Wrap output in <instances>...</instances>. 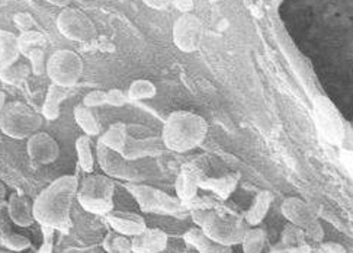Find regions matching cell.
Here are the masks:
<instances>
[{
	"label": "cell",
	"mask_w": 353,
	"mask_h": 253,
	"mask_svg": "<svg viewBox=\"0 0 353 253\" xmlns=\"http://www.w3.org/2000/svg\"><path fill=\"white\" fill-rule=\"evenodd\" d=\"M79 188V179L64 175L52 181L32 204L34 220L44 227L67 232L72 225V205Z\"/></svg>",
	"instance_id": "obj_1"
},
{
	"label": "cell",
	"mask_w": 353,
	"mask_h": 253,
	"mask_svg": "<svg viewBox=\"0 0 353 253\" xmlns=\"http://www.w3.org/2000/svg\"><path fill=\"white\" fill-rule=\"evenodd\" d=\"M207 134L205 118L191 111H174L165 119L160 137L166 150L186 153L199 148Z\"/></svg>",
	"instance_id": "obj_2"
},
{
	"label": "cell",
	"mask_w": 353,
	"mask_h": 253,
	"mask_svg": "<svg viewBox=\"0 0 353 253\" xmlns=\"http://www.w3.org/2000/svg\"><path fill=\"white\" fill-rule=\"evenodd\" d=\"M194 223L214 242L233 247L240 245L249 225L243 217L234 214H223L215 210H194Z\"/></svg>",
	"instance_id": "obj_3"
},
{
	"label": "cell",
	"mask_w": 353,
	"mask_h": 253,
	"mask_svg": "<svg viewBox=\"0 0 353 253\" xmlns=\"http://www.w3.org/2000/svg\"><path fill=\"white\" fill-rule=\"evenodd\" d=\"M115 183L106 175H88L77 188L76 198L85 211L106 216L114 210Z\"/></svg>",
	"instance_id": "obj_4"
},
{
	"label": "cell",
	"mask_w": 353,
	"mask_h": 253,
	"mask_svg": "<svg viewBox=\"0 0 353 253\" xmlns=\"http://www.w3.org/2000/svg\"><path fill=\"white\" fill-rule=\"evenodd\" d=\"M41 127H43V118L28 105L22 102L5 105L2 117H0V130L6 136L17 140L30 139Z\"/></svg>",
	"instance_id": "obj_5"
},
{
	"label": "cell",
	"mask_w": 353,
	"mask_h": 253,
	"mask_svg": "<svg viewBox=\"0 0 353 253\" xmlns=\"http://www.w3.org/2000/svg\"><path fill=\"white\" fill-rule=\"evenodd\" d=\"M125 188L137 201L139 207L145 212H159V214L182 217L186 210V205L176 196L153 188V186L143 185L141 182H128Z\"/></svg>",
	"instance_id": "obj_6"
},
{
	"label": "cell",
	"mask_w": 353,
	"mask_h": 253,
	"mask_svg": "<svg viewBox=\"0 0 353 253\" xmlns=\"http://www.w3.org/2000/svg\"><path fill=\"white\" fill-rule=\"evenodd\" d=\"M83 69V60L72 50L52 52L46 63V73L50 81L65 89L74 86L80 81Z\"/></svg>",
	"instance_id": "obj_7"
},
{
	"label": "cell",
	"mask_w": 353,
	"mask_h": 253,
	"mask_svg": "<svg viewBox=\"0 0 353 253\" xmlns=\"http://www.w3.org/2000/svg\"><path fill=\"white\" fill-rule=\"evenodd\" d=\"M166 152L160 136L152 134L143 125H127V137L121 154L127 161H139L144 157H157Z\"/></svg>",
	"instance_id": "obj_8"
},
{
	"label": "cell",
	"mask_w": 353,
	"mask_h": 253,
	"mask_svg": "<svg viewBox=\"0 0 353 253\" xmlns=\"http://www.w3.org/2000/svg\"><path fill=\"white\" fill-rule=\"evenodd\" d=\"M314 121L321 137L334 145H341L345 141L346 130L334 105L324 97L314 101Z\"/></svg>",
	"instance_id": "obj_9"
},
{
	"label": "cell",
	"mask_w": 353,
	"mask_h": 253,
	"mask_svg": "<svg viewBox=\"0 0 353 253\" xmlns=\"http://www.w3.org/2000/svg\"><path fill=\"white\" fill-rule=\"evenodd\" d=\"M57 28L65 38L77 43H88L97 38L98 30L92 19L79 9L65 8L57 17Z\"/></svg>",
	"instance_id": "obj_10"
},
{
	"label": "cell",
	"mask_w": 353,
	"mask_h": 253,
	"mask_svg": "<svg viewBox=\"0 0 353 253\" xmlns=\"http://www.w3.org/2000/svg\"><path fill=\"white\" fill-rule=\"evenodd\" d=\"M97 157L101 169L106 173V176L117 178L127 182H141L144 178L140 170L132 166L130 161L118 152L111 150L110 148L99 140L97 145Z\"/></svg>",
	"instance_id": "obj_11"
},
{
	"label": "cell",
	"mask_w": 353,
	"mask_h": 253,
	"mask_svg": "<svg viewBox=\"0 0 353 253\" xmlns=\"http://www.w3.org/2000/svg\"><path fill=\"white\" fill-rule=\"evenodd\" d=\"M202 22L194 13H182L173 25V43L183 52H194L202 41Z\"/></svg>",
	"instance_id": "obj_12"
},
{
	"label": "cell",
	"mask_w": 353,
	"mask_h": 253,
	"mask_svg": "<svg viewBox=\"0 0 353 253\" xmlns=\"http://www.w3.org/2000/svg\"><path fill=\"white\" fill-rule=\"evenodd\" d=\"M26 150H28L31 161L38 165H51L60 156V145L48 132L37 131L28 139Z\"/></svg>",
	"instance_id": "obj_13"
},
{
	"label": "cell",
	"mask_w": 353,
	"mask_h": 253,
	"mask_svg": "<svg viewBox=\"0 0 353 253\" xmlns=\"http://www.w3.org/2000/svg\"><path fill=\"white\" fill-rule=\"evenodd\" d=\"M282 216L288 220V223L296 225L303 230H305L308 225L314 224L319 221L316 212L313 211L305 201H303L301 198L296 196H290L285 199L281 205Z\"/></svg>",
	"instance_id": "obj_14"
},
{
	"label": "cell",
	"mask_w": 353,
	"mask_h": 253,
	"mask_svg": "<svg viewBox=\"0 0 353 253\" xmlns=\"http://www.w3.org/2000/svg\"><path fill=\"white\" fill-rule=\"evenodd\" d=\"M105 217L115 233L127 237L139 236L147 229L145 220L141 216L135 214V212L112 210Z\"/></svg>",
	"instance_id": "obj_15"
},
{
	"label": "cell",
	"mask_w": 353,
	"mask_h": 253,
	"mask_svg": "<svg viewBox=\"0 0 353 253\" xmlns=\"http://www.w3.org/2000/svg\"><path fill=\"white\" fill-rule=\"evenodd\" d=\"M132 252L161 253L168 247L169 236L160 229H145L141 234L131 239Z\"/></svg>",
	"instance_id": "obj_16"
},
{
	"label": "cell",
	"mask_w": 353,
	"mask_h": 253,
	"mask_svg": "<svg viewBox=\"0 0 353 253\" xmlns=\"http://www.w3.org/2000/svg\"><path fill=\"white\" fill-rule=\"evenodd\" d=\"M8 212L10 220L19 227H30L35 221L32 214V204L30 199L21 194H12L8 199Z\"/></svg>",
	"instance_id": "obj_17"
},
{
	"label": "cell",
	"mask_w": 353,
	"mask_h": 253,
	"mask_svg": "<svg viewBox=\"0 0 353 253\" xmlns=\"http://www.w3.org/2000/svg\"><path fill=\"white\" fill-rule=\"evenodd\" d=\"M199 181H201V176L195 170L183 169L179 173L178 179H176V185H174L176 198H178L179 201H182L185 205L194 201L199 190Z\"/></svg>",
	"instance_id": "obj_18"
},
{
	"label": "cell",
	"mask_w": 353,
	"mask_h": 253,
	"mask_svg": "<svg viewBox=\"0 0 353 253\" xmlns=\"http://www.w3.org/2000/svg\"><path fill=\"white\" fill-rule=\"evenodd\" d=\"M183 239L188 245H191L194 249H196L198 253H233L232 247L214 242L212 239H210L198 227L188 230L183 234Z\"/></svg>",
	"instance_id": "obj_19"
},
{
	"label": "cell",
	"mask_w": 353,
	"mask_h": 253,
	"mask_svg": "<svg viewBox=\"0 0 353 253\" xmlns=\"http://www.w3.org/2000/svg\"><path fill=\"white\" fill-rule=\"evenodd\" d=\"M19 54L18 37L9 31L0 30V72L15 64Z\"/></svg>",
	"instance_id": "obj_20"
},
{
	"label": "cell",
	"mask_w": 353,
	"mask_h": 253,
	"mask_svg": "<svg viewBox=\"0 0 353 253\" xmlns=\"http://www.w3.org/2000/svg\"><path fill=\"white\" fill-rule=\"evenodd\" d=\"M270 204H272V194L269 191H261L254 196L252 207L244 214V221H246L249 227H256V225H259L265 220Z\"/></svg>",
	"instance_id": "obj_21"
},
{
	"label": "cell",
	"mask_w": 353,
	"mask_h": 253,
	"mask_svg": "<svg viewBox=\"0 0 353 253\" xmlns=\"http://www.w3.org/2000/svg\"><path fill=\"white\" fill-rule=\"evenodd\" d=\"M236 186L237 178L233 175H227L221 178H201L199 181V188L214 192L220 199H223V201L233 194Z\"/></svg>",
	"instance_id": "obj_22"
},
{
	"label": "cell",
	"mask_w": 353,
	"mask_h": 253,
	"mask_svg": "<svg viewBox=\"0 0 353 253\" xmlns=\"http://www.w3.org/2000/svg\"><path fill=\"white\" fill-rule=\"evenodd\" d=\"M69 97V92H67L65 88L57 86V85H51L48 88L47 97L43 105V115L48 119V121H54L60 117V106L64 99Z\"/></svg>",
	"instance_id": "obj_23"
},
{
	"label": "cell",
	"mask_w": 353,
	"mask_h": 253,
	"mask_svg": "<svg viewBox=\"0 0 353 253\" xmlns=\"http://www.w3.org/2000/svg\"><path fill=\"white\" fill-rule=\"evenodd\" d=\"M125 137H127V124L115 123L110 125V128L103 132V136L99 140L106 145V148L121 153L122 148H124Z\"/></svg>",
	"instance_id": "obj_24"
},
{
	"label": "cell",
	"mask_w": 353,
	"mask_h": 253,
	"mask_svg": "<svg viewBox=\"0 0 353 253\" xmlns=\"http://www.w3.org/2000/svg\"><path fill=\"white\" fill-rule=\"evenodd\" d=\"M74 119L77 125L85 131L86 136H98L101 132L98 119L90 108H86L83 105H77L74 108Z\"/></svg>",
	"instance_id": "obj_25"
},
{
	"label": "cell",
	"mask_w": 353,
	"mask_h": 253,
	"mask_svg": "<svg viewBox=\"0 0 353 253\" xmlns=\"http://www.w3.org/2000/svg\"><path fill=\"white\" fill-rule=\"evenodd\" d=\"M244 253H262L266 245V232L261 227H249L240 243Z\"/></svg>",
	"instance_id": "obj_26"
},
{
	"label": "cell",
	"mask_w": 353,
	"mask_h": 253,
	"mask_svg": "<svg viewBox=\"0 0 353 253\" xmlns=\"http://www.w3.org/2000/svg\"><path fill=\"white\" fill-rule=\"evenodd\" d=\"M76 152H77V159H79V165L81 170L86 173H92L94 168V159L92 153V143L89 136H80L76 140Z\"/></svg>",
	"instance_id": "obj_27"
},
{
	"label": "cell",
	"mask_w": 353,
	"mask_h": 253,
	"mask_svg": "<svg viewBox=\"0 0 353 253\" xmlns=\"http://www.w3.org/2000/svg\"><path fill=\"white\" fill-rule=\"evenodd\" d=\"M157 88L153 82L145 81V79H139V81H134L130 85L127 97L131 101H144V99H152L156 97Z\"/></svg>",
	"instance_id": "obj_28"
},
{
	"label": "cell",
	"mask_w": 353,
	"mask_h": 253,
	"mask_svg": "<svg viewBox=\"0 0 353 253\" xmlns=\"http://www.w3.org/2000/svg\"><path fill=\"white\" fill-rule=\"evenodd\" d=\"M0 245L13 252H22L31 246V241L19 233H13L8 227H0Z\"/></svg>",
	"instance_id": "obj_29"
},
{
	"label": "cell",
	"mask_w": 353,
	"mask_h": 253,
	"mask_svg": "<svg viewBox=\"0 0 353 253\" xmlns=\"http://www.w3.org/2000/svg\"><path fill=\"white\" fill-rule=\"evenodd\" d=\"M305 243H307V239H305L304 230L288 223L283 227V232L281 234V241L276 247H296V246H303Z\"/></svg>",
	"instance_id": "obj_30"
},
{
	"label": "cell",
	"mask_w": 353,
	"mask_h": 253,
	"mask_svg": "<svg viewBox=\"0 0 353 253\" xmlns=\"http://www.w3.org/2000/svg\"><path fill=\"white\" fill-rule=\"evenodd\" d=\"M30 73H31V68L28 64H25V63L12 64L10 68L5 69L3 72H0V79H2L5 83L18 85V83L23 82L25 79H28Z\"/></svg>",
	"instance_id": "obj_31"
},
{
	"label": "cell",
	"mask_w": 353,
	"mask_h": 253,
	"mask_svg": "<svg viewBox=\"0 0 353 253\" xmlns=\"http://www.w3.org/2000/svg\"><path fill=\"white\" fill-rule=\"evenodd\" d=\"M46 44V37L38 32V31H26L22 32L21 37H18V45H19V52L21 54H26L31 48H37Z\"/></svg>",
	"instance_id": "obj_32"
},
{
	"label": "cell",
	"mask_w": 353,
	"mask_h": 253,
	"mask_svg": "<svg viewBox=\"0 0 353 253\" xmlns=\"http://www.w3.org/2000/svg\"><path fill=\"white\" fill-rule=\"evenodd\" d=\"M25 57H28L31 60V70L34 74H43L46 72V56L43 48H31L26 52Z\"/></svg>",
	"instance_id": "obj_33"
},
{
	"label": "cell",
	"mask_w": 353,
	"mask_h": 253,
	"mask_svg": "<svg viewBox=\"0 0 353 253\" xmlns=\"http://www.w3.org/2000/svg\"><path fill=\"white\" fill-rule=\"evenodd\" d=\"M86 108H97V106L106 105V92L103 90H92L83 98V103H81Z\"/></svg>",
	"instance_id": "obj_34"
},
{
	"label": "cell",
	"mask_w": 353,
	"mask_h": 253,
	"mask_svg": "<svg viewBox=\"0 0 353 253\" xmlns=\"http://www.w3.org/2000/svg\"><path fill=\"white\" fill-rule=\"evenodd\" d=\"M128 97L127 93L122 92L121 89H111L106 92V105H111V106H124L128 102Z\"/></svg>",
	"instance_id": "obj_35"
},
{
	"label": "cell",
	"mask_w": 353,
	"mask_h": 253,
	"mask_svg": "<svg viewBox=\"0 0 353 253\" xmlns=\"http://www.w3.org/2000/svg\"><path fill=\"white\" fill-rule=\"evenodd\" d=\"M305 239L307 241H311L314 243H321L324 241V229L320 224V221H316L314 224L308 225V227L304 230Z\"/></svg>",
	"instance_id": "obj_36"
},
{
	"label": "cell",
	"mask_w": 353,
	"mask_h": 253,
	"mask_svg": "<svg viewBox=\"0 0 353 253\" xmlns=\"http://www.w3.org/2000/svg\"><path fill=\"white\" fill-rule=\"evenodd\" d=\"M43 227V245L38 249L37 253H52L54 249V234H56V230L51 227Z\"/></svg>",
	"instance_id": "obj_37"
},
{
	"label": "cell",
	"mask_w": 353,
	"mask_h": 253,
	"mask_svg": "<svg viewBox=\"0 0 353 253\" xmlns=\"http://www.w3.org/2000/svg\"><path fill=\"white\" fill-rule=\"evenodd\" d=\"M13 21H15L17 26H18V28H19L22 32L31 31L32 25H34V19H32V17L30 15V13H26V12L17 13V15L13 17Z\"/></svg>",
	"instance_id": "obj_38"
},
{
	"label": "cell",
	"mask_w": 353,
	"mask_h": 253,
	"mask_svg": "<svg viewBox=\"0 0 353 253\" xmlns=\"http://www.w3.org/2000/svg\"><path fill=\"white\" fill-rule=\"evenodd\" d=\"M313 253H347L346 249L341 243L334 242H325L319 243L317 249H313Z\"/></svg>",
	"instance_id": "obj_39"
},
{
	"label": "cell",
	"mask_w": 353,
	"mask_h": 253,
	"mask_svg": "<svg viewBox=\"0 0 353 253\" xmlns=\"http://www.w3.org/2000/svg\"><path fill=\"white\" fill-rule=\"evenodd\" d=\"M269 253H313V247L305 243L296 247H274Z\"/></svg>",
	"instance_id": "obj_40"
},
{
	"label": "cell",
	"mask_w": 353,
	"mask_h": 253,
	"mask_svg": "<svg viewBox=\"0 0 353 253\" xmlns=\"http://www.w3.org/2000/svg\"><path fill=\"white\" fill-rule=\"evenodd\" d=\"M341 162L343 165V168L346 169V172L349 173V176H352L353 172V153L349 149H343L341 152Z\"/></svg>",
	"instance_id": "obj_41"
},
{
	"label": "cell",
	"mask_w": 353,
	"mask_h": 253,
	"mask_svg": "<svg viewBox=\"0 0 353 253\" xmlns=\"http://www.w3.org/2000/svg\"><path fill=\"white\" fill-rule=\"evenodd\" d=\"M169 3L182 13H189L194 9V0H169Z\"/></svg>",
	"instance_id": "obj_42"
},
{
	"label": "cell",
	"mask_w": 353,
	"mask_h": 253,
	"mask_svg": "<svg viewBox=\"0 0 353 253\" xmlns=\"http://www.w3.org/2000/svg\"><path fill=\"white\" fill-rule=\"evenodd\" d=\"M143 3H145L148 8H152V9L163 10L169 6V0H143Z\"/></svg>",
	"instance_id": "obj_43"
},
{
	"label": "cell",
	"mask_w": 353,
	"mask_h": 253,
	"mask_svg": "<svg viewBox=\"0 0 353 253\" xmlns=\"http://www.w3.org/2000/svg\"><path fill=\"white\" fill-rule=\"evenodd\" d=\"M46 2H48L54 6H59V8H65L67 5L70 3V0H46Z\"/></svg>",
	"instance_id": "obj_44"
},
{
	"label": "cell",
	"mask_w": 353,
	"mask_h": 253,
	"mask_svg": "<svg viewBox=\"0 0 353 253\" xmlns=\"http://www.w3.org/2000/svg\"><path fill=\"white\" fill-rule=\"evenodd\" d=\"M6 203V188L5 185L0 182V207H3Z\"/></svg>",
	"instance_id": "obj_45"
},
{
	"label": "cell",
	"mask_w": 353,
	"mask_h": 253,
	"mask_svg": "<svg viewBox=\"0 0 353 253\" xmlns=\"http://www.w3.org/2000/svg\"><path fill=\"white\" fill-rule=\"evenodd\" d=\"M5 105H6V95H5L2 90H0V117H2V112L5 110Z\"/></svg>",
	"instance_id": "obj_46"
},
{
	"label": "cell",
	"mask_w": 353,
	"mask_h": 253,
	"mask_svg": "<svg viewBox=\"0 0 353 253\" xmlns=\"http://www.w3.org/2000/svg\"><path fill=\"white\" fill-rule=\"evenodd\" d=\"M8 2H9V0H0V9H2L3 6H6Z\"/></svg>",
	"instance_id": "obj_47"
},
{
	"label": "cell",
	"mask_w": 353,
	"mask_h": 253,
	"mask_svg": "<svg viewBox=\"0 0 353 253\" xmlns=\"http://www.w3.org/2000/svg\"><path fill=\"white\" fill-rule=\"evenodd\" d=\"M108 253H119V252H117V250H114V249H110V250H106Z\"/></svg>",
	"instance_id": "obj_48"
},
{
	"label": "cell",
	"mask_w": 353,
	"mask_h": 253,
	"mask_svg": "<svg viewBox=\"0 0 353 253\" xmlns=\"http://www.w3.org/2000/svg\"><path fill=\"white\" fill-rule=\"evenodd\" d=\"M132 253H139V252H132Z\"/></svg>",
	"instance_id": "obj_49"
}]
</instances>
